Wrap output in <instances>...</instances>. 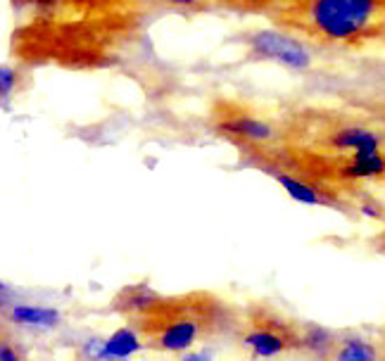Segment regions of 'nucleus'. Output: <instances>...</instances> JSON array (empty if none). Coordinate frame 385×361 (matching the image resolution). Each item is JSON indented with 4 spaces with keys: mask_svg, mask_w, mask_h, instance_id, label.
<instances>
[{
    "mask_svg": "<svg viewBox=\"0 0 385 361\" xmlns=\"http://www.w3.org/2000/svg\"><path fill=\"white\" fill-rule=\"evenodd\" d=\"M319 361H385V342L381 333H331Z\"/></svg>",
    "mask_w": 385,
    "mask_h": 361,
    "instance_id": "nucleus-7",
    "label": "nucleus"
},
{
    "mask_svg": "<svg viewBox=\"0 0 385 361\" xmlns=\"http://www.w3.org/2000/svg\"><path fill=\"white\" fill-rule=\"evenodd\" d=\"M245 43L250 46V58L276 60L285 67H293V70H307L312 65V53L300 41L290 39L276 29L257 31V34L247 36Z\"/></svg>",
    "mask_w": 385,
    "mask_h": 361,
    "instance_id": "nucleus-6",
    "label": "nucleus"
},
{
    "mask_svg": "<svg viewBox=\"0 0 385 361\" xmlns=\"http://www.w3.org/2000/svg\"><path fill=\"white\" fill-rule=\"evenodd\" d=\"M162 3L171 5V8L185 10V12H209L214 8L209 0H162Z\"/></svg>",
    "mask_w": 385,
    "mask_h": 361,
    "instance_id": "nucleus-14",
    "label": "nucleus"
},
{
    "mask_svg": "<svg viewBox=\"0 0 385 361\" xmlns=\"http://www.w3.org/2000/svg\"><path fill=\"white\" fill-rule=\"evenodd\" d=\"M115 309L129 321L143 347L162 354H185L204 342L231 340L240 307L212 290L157 295L136 285L122 292Z\"/></svg>",
    "mask_w": 385,
    "mask_h": 361,
    "instance_id": "nucleus-2",
    "label": "nucleus"
},
{
    "mask_svg": "<svg viewBox=\"0 0 385 361\" xmlns=\"http://www.w3.org/2000/svg\"><path fill=\"white\" fill-rule=\"evenodd\" d=\"M138 347H143L141 338L131 331V328H126V331L115 333L107 340V345H105V354H110V357H126V354L136 352Z\"/></svg>",
    "mask_w": 385,
    "mask_h": 361,
    "instance_id": "nucleus-9",
    "label": "nucleus"
},
{
    "mask_svg": "<svg viewBox=\"0 0 385 361\" xmlns=\"http://www.w3.org/2000/svg\"><path fill=\"white\" fill-rule=\"evenodd\" d=\"M12 319L22 321V323H48V321H55L58 314L55 311H48V309H34V307H17L12 309Z\"/></svg>",
    "mask_w": 385,
    "mask_h": 361,
    "instance_id": "nucleus-12",
    "label": "nucleus"
},
{
    "mask_svg": "<svg viewBox=\"0 0 385 361\" xmlns=\"http://www.w3.org/2000/svg\"><path fill=\"white\" fill-rule=\"evenodd\" d=\"M378 333H381V338H383V342H385V326L381 328V331H378Z\"/></svg>",
    "mask_w": 385,
    "mask_h": 361,
    "instance_id": "nucleus-16",
    "label": "nucleus"
},
{
    "mask_svg": "<svg viewBox=\"0 0 385 361\" xmlns=\"http://www.w3.org/2000/svg\"><path fill=\"white\" fill-rule=\"evenodd\" d=\"M209 129L243 155L274 145L278 136L276 117H264L243 98H214L209 105Z\"/></svg>",
    "mask_w": 385,
    "mask_h": 361,
    "instance_id": "nucleus-5",
    "label": "nucleus"
},
{
    "mask_svg": "<svg viewBox=\"0 0 385 361\" xmlns=\"http://www.w3.org/2000/svg\"><path fill=\"white\" fill-rule=\"evenodd\" d=\"M231 340L250 361H288L307 357L309 323L271 302L252 300L238 309Z\"/></svg>",
    "mask_w": 385,
    "mask_h": 361,
    "instance_id": "nucleus-4",
    "label": "nucleus"
},
{
    "mask_svg": "<svg viewBox=\"0 0 385 361\" xmlns=\"http://www.w3.org/2000/svg\"><path fill=\"white\" fill-rule=\"evenodd\" d=\"M29 3H36V5H53V3H58V0H29Z\"/></svg>",
    "mask_w": 385,
    "mask_h": 361,
    "instance_id": "nucleus-15",
    "label": "nucleus"
},
{
    "mask_svg": "<svg viewBox=\"0 0 385 361\" xmlns=\"http://www.w3.org/2000/svg\"><path fill=\"white\" fill-rule=\"evenodd\" d=\"M276 143L247 155L266 173L302 180L324 207L378 216L385 190L383 107L295 105L276 117Z\"/></svg>",
    "mask_w": 385,
    "mask_h": 361,
    "instance_id": "nucleus-1",
    "label": "nucleus"
},
{
    "mask_svg": "<svg viewBox=\"0 0 385 361\" xmlns=\"http://www.w3.org/2000/svg\"><path fill=\"white\" fill-rule=\"evenodd\" d=\"M0 361H27L20 338L5 326H0Z\"/></svg>",
    "mask_w": 385,
    "mask_h": 361,
    "instance_id": "nucleus-11",
    "label": "nucleus"
},
{
    "mask_svg": "<svg viewBox=\"0 0 385 361\" xmlns=\"http://www.w3.org/2000/svg\"><path fill=\"white\" fill-rule=\"evenodd\" d=\"M214 8L238 12V15H262L269 17L271 12L285 5L288 0H209Z\"/></svg>",
    "mask_w": 385,
    "mask_h": 361,
    "instance_id": "nucleus-8",
    "label": "nucleus"
},
{
    "mask_svg": "<svg viewBox=\"0 0 385 361\" xmlns=\"http://www.w3.org/2000/svg\"><path fill=\"white\" fill-rule=\"evenodd\" d=\"M266 20L309 53L385 62V0H288Z\"/></svg>",
    "mask_w": 385,
    "mask_h": 361,
    "instance_id": "nucleus-3",
    "label": "nucleus"
},
{
    "mask_svg": "<svg viewBox=\"0 0 385 361\" xmlns=\"http://www.w3.org/2000/svg\"><path fill=\"white\" fill-rule=\"evenodd\" d=\"M15 86H17V72L8 65H0V100L10 98Z\"/></svg>",
    "mask_w": 385,
    "mask_h": 361,
    "instance_id": "nucleus-13",
    "label": "nucleus"
},
{
    "mask_svg": "<svg viewBox=\"0 0 385 361\" xmlns=\"http://www.w3.org/2000/svg\"><path fill=\"white\" fill-rule=\"evenodd\" d=\"M274 178L283 185L285 190H288L290 197H295V200H300L304 204H321V197L316 195L309 185H304L302 180L290 178V176H285V173H274Z\"/></svg>",
    "mask_w": 385,
    "mask_h": 361,
    "instance_id": "nucleus-10",
    "label": "nucleus"
}]
</instances>
